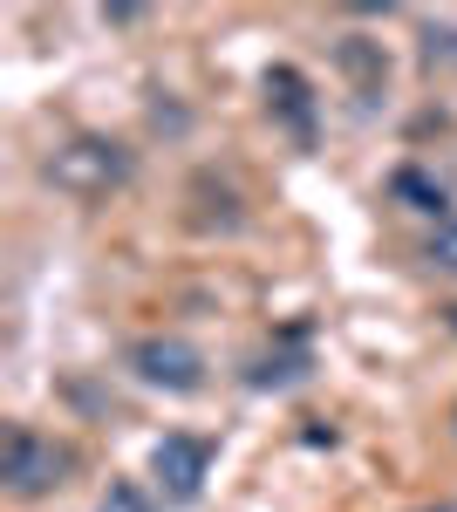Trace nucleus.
I'll list each match as a JSON object with an SVG mask.
<instances>
[{
  "label": "nucleus",
  "instance_id": "obj_6",
  "mask_svg": "<svg viewBox=\"0 0 457 512\" xmlns=\"http://www.w3.org/2000/svg\"><path fill=\"white\" fill-rule=\"evenodd\" d=\"M307 376V349L301 342H287V349H260L246 362V383L253 390H287V383H301Z\"/></svg>",
  "mask_w": 457,
  "mask_h": 512
},
{
  "label": "nucleus",
  "instance_id": "obj_3",
  "mask_svg": "<svg viewBox=\"0 0 457 512\" xmlns=\"http://www.w3.org/2000/svg\"><path fill=\"white\" fill-rule=\"evenodd\" d=\"M130 376L144 390H164V396H198L205 390V355L191 349V342H178V335H144L130 349Z\"/></svg>",
  "mask_w": 457,
  "mask_h": 512
},
{
  "label": "nucleus",
  "instance_id": "obj_4",
  "mask_svg": "<svg viewBox=\"0 0 457 512\" xmlns=\"http://www.w3.org/2000/svg\"><path fill=\"white\" fill-rule=\"evenodd\" d=\"M205 472H212V444H205V437L171 431V437L151 444V478H157V492H164L171 506H191V499L205 492Z\"/></svg>",
  "mask_w": 457,
  "mask_h": 512
},
{
  "label": "nucleus",
  "instance_id": "obj_11",
  "mask_svg": "<svg viewBox=\"0 0 457 512\" xmlns=\"http://www.w3.org/2000/svg\"><path fill=\"white\" fill-rule=\"evenodd\" d=\"M96 512H151V492H144V485H130V478H116L110 492L96 499Z\"/></svg>",
  "mask_w": 457,
  "mask_h": 512
},
{
  "label": "nucleus",
  "instance_id": "obj_8",
  "mask_svg": "<svg viewBox=\"0 0 457 512\" xmlns=\"http://www.w3.org/2000/svg\"><path fill=\"white\" fill-rule=\"evenodd\" d=\"M342 69L362 82V89H376V82L389 76V55H382V48H369V41H342Z\"/></svg>",
  "mask_w": 457,
  "mask_h": 512
},
{
  "label": "nucleus",
  "instance_id": "obj_2",
  "mask_svg": "<svg viewBox=\"0 0 457 512\" xmlns=\"http://www.w3.org/2000/svg\"><path fill=\"white\" fill-rule=\"evenodd\" d=\"M69 472H76V451L28 431V424H14L7 444H0V485H7V499H48L55 485H69Z\"/></svg>",
  "mask_w": 457,
  "mask_h": 512
},
{
  "label": "nucleus",
  "instance_id": "obj_7",
  "mask_svg": "<svg viewBox=\"0 0 457 512\" xmlns=\"http://www.w3.org/2000/svg\"><path fill=\"white\" fill-rule=\"evenodd\" d=\"M267 96H273V110L294 123V130H314V103H307V82L294 76V69H267Z\"/></svg>",
  "mask_w": 457,
  "mask_h": 512
},
{
  "label": "nucleus",
  "instance_id": "obj_10",
  "mask_svg": "<svg viewBox=\"0 0 457 512\" xmlns=\"http://www.w3.org/2000/svg\"><path fill=\"white\" fill-rule=\"evenodd\" d=\"M423 55H430V69H457V21H430L423 28Z\"/></svg>",
  "mask_w": 457,
  "mask_h": 512
},
{
  "label": "nucleus",
  "instance_id": "obj_5",
  "mask_svg": "<svg viewBox=\"0 0 457 512\" xmlns=\"http://www.w3.org/2000/svg\"><path fill=\"white\" fill-rule=\"evenodd\" d=\"M389 192L403 198L410 212H437V219H451V212H444V205H451V185H444L437 171H423V164H403V171L389 178Z\"/></svg>",
  "mask_w": 457,
  "mask_h": 512
},
{
  "label": "nucleus",
  "instance_id": "obj_13",
  "mask_svg": "<svg viewBox=\"0 0 457 512\" xmlns=\"http://www.w3.org/2000/svg\"><path fill=\"white\" fill-rule=\"evenodd\" d=\"M451 431H457V410H451Z\"/></svg>",
  "mask_w": 457,
  "mask_h": 512
},
{
  "label": "nucleus",
  "instance_id": "obj_9",
  "mask_svg": "<svg viewBox=\"0 0 457 512\" xmlns=\"http://www.w3.org/2000/svg\"><path fill=\"white\" fill-rule=\"evenodd\" d=\"M423 260L437 267V274H457V219H437L430 239H423Z\"/></svg>",
  "mask_w": 457,
  "mask_h": 512
},
{
  "label": "nucleus",
  "instance_id": "obj_1",
  "mask_svg": "<svg viewBox=\"0 0 457 512\" xmlns=\"http://www.w3.org/2000/svg\"><path fill=\"white\" fill-rule=\"evenodd\" d=\"M130 171H137L130 144L96 137V130H89V137H69V144H55V151H48V164H41V178H48L62 198H82V205L123 192V185H130Z\"/></svg>",
  "mask_w": 457,
  "mask_h": 512
},
{
  "label": "nucleus",
  "instance_id": "obj_12",
  "mask_svg": "<svg viewBox=\"0 0 457 512\" xmlns=\"http://www.w3.org/2000/svg\"><path fill=\"white\" fill-rule=\"evenodd\" d=\"M444 321H451V328H457V301H451V308H444Z\"/></svg>",
  "mask_w": 457,
  "mask_h": 512
}]
</instances>
